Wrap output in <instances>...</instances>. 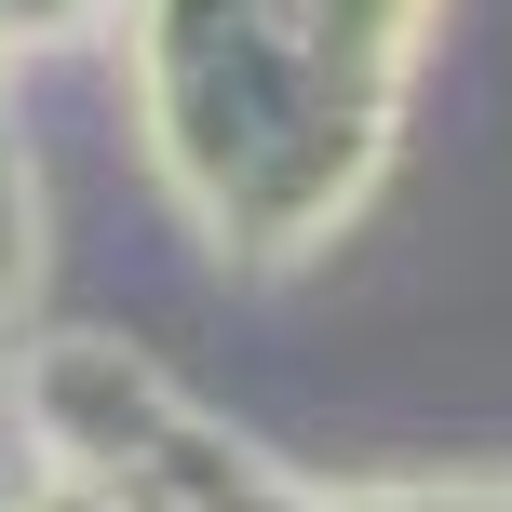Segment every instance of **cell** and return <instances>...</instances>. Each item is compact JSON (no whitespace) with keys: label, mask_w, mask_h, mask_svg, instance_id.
<instances>
[{"label":"cell","mask_w":512,"mask_h":512,"mask_svg":"<svg viewBox=\"0 0 512 512\" xmlns=\"http://www.w3.org/2000/svg\"><path fill=\"white\" fill-rule=\"evenodd\" d=\"M432 0H135V108L189 230L283 270L391 162Z\"/></svg>","instance_id":"1"},{"label":"cell","mask_w":512,"mask_h":512,"mask_svg":"<svg viewBox=\"0 0 512 512\" xmlns=\"http://www.w3.org/2000/svg\"><path fill=\"white\" fill-rule=\"evenodd\" d=\"M0 418L27 432V486L0 512H512V486H391V499L270 486L216 418H189L135 351H95V337L27 351Z\"/></svg>","instance_id":"2"},{"label":"cell","mask_w":512,"mask_h":512,"mask_svg":"<svg viewBox=\"0 0 512 512\" xmlns=\"http://www.w3.org/2000/svg\"><path fill=\"white\" fill-rule=\"evenodd\" d=\"M95 14L108 0H0V54H54ZM27 283H41V216H27V149L0 135V405H14V364H27Z\"/></svg>","instance_id":"3"}]
</instances>
